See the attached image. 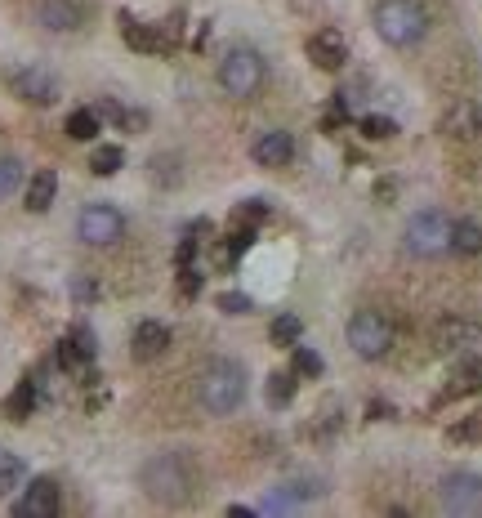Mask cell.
I'll use <instances>...</instances> for the list:
<instances>
[{
  "instance_id": "19",
  "label": "cell",
  "mask_w": 482,
  "mask_h": 518,
  "mask_svg": "<svg viewBox=\"0 0 482 518\" xmlns=\"http://www.w3.org/2000/svg\"><path fill=\"white\" fill-rule=\"evenodd\" d=\"M36 18H41V27H50V32H76V27L85 23V9L76 5V0H41Z\"/></svg>"
},
{
  "instance_id": "24",
  "label": "cell",
  "mask_w": 482,
  "mask_h": 518,
  "mask_svg": "<svg viewBox=\"0 0 482 518\" xmlns=\"http://www.w3.org/2000/svg\"><path fill=\"white\" fill-rule=\"evenodd\" d=\"M264 398H268V407H291L295 402V371H273L264 385Z\"/></svg>"
},
{
  "instance_id": "16",
  "label": "cell",
  "mask_w": 482,
  "mask_h": 518,
  "mask_svg": "<svg viewBox=\"0 0 482 518\" xmlns=\"http://www.w3.org/2000/svg\"><path fill=\"white\" fill-rule=\"evenodd\" d=\"M250 157H255V166H291V157H295V139L286 130H268V134H259L255 139V148H250Z\"/></svg>"
},
{
  "instance_id": "15",
  "label": "cell",
  "mask_w": 482,
  "mask_h": 518,
  "mask_svg": "<svg viewBox=\"0 0 482 518\" xmlns=\"http://www.w3.org/2000/svg\"><path fill=\"white\" fill-rule=\"evenodd\" d=\"M478 389H482V362L465 349L456 362H451V376H447L442 398H469V393H478Z\"/></svg>"
},
{
  "instance_id": "8",
  "label": "cell",
  "mask_w": 482,
  "mask_h": 518,
  "mask_svg": "<svg viewBox=\"0 0 482 518\" xmlns=\"http://www.w3.org/2000/svg\"><path fill=\"white\" fill-rule=\"evenodd\" d=\"M76 237H81L85 246H117L125 237V215L117 206L94 201V206H85L81 215H76Z\"/></svg>"
},
{
  "instance_id": "11",
  "label": "cell",
  "mask_w": 482,
  "mask_h": 518,
  "mask_svg": "<svg viewBox=\"0 0 482 518\" xmlns=\"http://www.w3.org/2000/svg\"><path fill=\"white\" fill-rule=\"evenodd\" d=\"M63 510V492L54 478H32V483L23 487V496H18L14 514L18 518H54Z\"/></svg>"
},
{
  "instance_id": "14",
  "label": "cell",
  "mask_w": 482,
  "mask_h": 518,
  "mask_svg": "<svg viewBox=\"0 0 482 518\" xmlns=\"http://www.w3.org/2000/svg\"><path fill=\"white\" fill-rule=\"evenodd\" d=\"M94 353H99V340H94L90 326H72V331L59 340V367L67 371H85L94 362Z\"/></svg>"
},
{
  "instance_id": "6",
  "label": "cell",
  "mask_w": 482,
  "mask_h": 518,
  "mask_svg": "<svg viewBox=\"0 0 482 518\" xmlns=\"http://www.w3.org/2000/svg\"><path fill=\"white\" fill-rule=\"evenodd\" d=\"M393 340H398V331H393V322L384 318L380 309H358L349 318V344H353L358 358H366V362L389 358Z\"/></svg>"
},
{
  "instance_id": "23",
  "label": "cell",
  "mask_w": 482,
  "mask_h": 518,
  "mask_svg": "<svg viewBox=\"0 0 482 518\" xmlns=\"http://www.w3.org/2000/svg\"><path fill=\"white\" fill-rule=\"evenodd\" d=\"M67 139H81V143H90V139H99V130H103V117L94 108H76L72 117H67Z\"/></svg>"
},
{
  "instance_id": "35",
  "label": "cell",
  "mask_w": 482,
  "mask_h": 518,
  "mask_svg": "<svg viewBox=\"0 0 482 518\" xmlns=\"http://www.w3.org/2000/svg\"><path fill=\"white\" fill-rule=\"evenodd\" d=\"M393 193H398V188H393V179H384V184H375V197H384V201H389Z\"/></svg>"
},
{
  "instance_id": "2",
  "label": "cell",
  "mask_w": 482,
  "mask_h": 518,
  "mask_svg": "<svg viewBox=\"0 0 482 518\" xmlns=\"http://www.w3.org/2000/svg\"><path fill=\"white\" fill-rule=\"evenodd\" d=\"M246 398V371L233 358H215L197 371V402L210 416H233Z\"/></svg>"
},
{
  "instance_id": "22",
  "label": "cell",
  "mask_w": 482,
  "mask_h": 518,
  "mask_svg": "<svg viewBox=\"0 0 482 518\" xmlns=\"http://www.w3.org/2000/svg\"><path fill=\"white\" fill-rule=\"evenodd\" d=\"M36 402H41V393H36V380H18V389L9 393L5 402V416L9 420H27L36 411Z\"/></svg>"
},
{
  "instance_id": "9",
  "label": "cell",
  "mask_w": 482,
  "mask_h": 518,
  "mask_svg": "<svg viewBox=\"0 0 482 518\" xmlns=\"http://www.w3.org/2000/svg\"><path fill=\"white\" fill-rule=\"evenodd\" d=\"M438 501H442V510L456 518H478L482 514V474H469V469L447 474L438 487Z\"/></svg>"
},
{
  "instance_id": "25",
  "label": "cell",
  "mask_w": 482,
  "mask_h": 518,
  "mask_svg": "<svg viewBox=\"0 0 482 518\" xmlns=\"http://www.w3.org/2000/svg\"><path fill=\"white\" fill-rule=\"evenodd\" d=\"M125 166V152L117 148V143H99V148L90 152V170L99 179H108V175H117V170Z\"/></svg>"
},
{
  "instance_id": "10",
  "label": "cell",
  "mask_w": 482,
  "mask_h": 518,
  "mask_svg": "<svg viewBox=\"0 0 482 518\" xmlns=\"http://www.w3.org/2000/svg\"><path fill=\"white\" fill-rule=\"evenodd\" d=\"M478 340H482V322H474V318L451 313V318L433 322V349L438 353H465V349H474Z\"/></svg>"
},
{
  "instance_id": "34",
  "label": "cell",
  "mask_w": 482,
  "mask_h": 518,
  "mask_svg": "<svg viewBox=\"0 0 482 518\" xmlns=\"http://www.w3.org/2000/svg\"><path fill=\"white\" fill-rule=\"evenodd\" d=\"M201 277H206V273H201L197 264H183L179 268V295H188V300H192V295H201Z\"/></svg>"
},
{
  "instance_id": "20",
  "label": "cell",
  "mask_w": 482,
  "mask_h": 518,
  "mask_svg": "<svg viewBox=\"0 0 482 518\" xmlns=\"http://www.w3.org/2000/svg\"><path fill=\"white\" fill-rule=\"evenodd\" d=\"M54 197H59V175H54V170L32 175V184H27V210H32V215H45V210L54 206Z\"/></svg>"
},
{
  "instance_id": "5",
  "label": "cell",
  "mask_w": 482,
  "mask_h": 518,
  "mask_svg": "<svg viewBox=\"0 0 482 518\" xmlns=\"http://www.w3.org/2000/svg\"><path fill=\"white\" fill-rule=\"evenodd\" d=\"M402 246L416 259H442L451 251V219L442 215V210H420V215L407 219Z\"/></svg>"
},
{
  "instance_id": "12",
  "label": "cell",
  "mask_w": 482,
  "mask_h": 518,
  "mask_svg": "<svg viewBox=\"0 0 482 518\" xmlns=\"http://www.w3.org/2000/svg\"><path fill=\"white\" fill-rule=\"evenodd\" d=\"M304 50H308V59H313V67H322V72H340V67L349 63V45H344V36L331 32V27L308 36Z\"/></svg>"
},
{
  "instance_id": "31",
  "label": "cell",
  "mask_w": 482,
  "mask_h": 518,
  "mask_svg": "<svg viewBox=\"0 0 482 518\" xmlns=\"http://www.w3.org/2000/svg\"><path fill=\"white\" fill-rule=\"evenodd\" d=\"M18 184H23V166H18L14 157H0V201L14 193Z\"/></svg>"
},
{
  "instance_id": "28",
  "label": "cell",
  "mask_w": 482,
  "mask_h": 518,
  "mask_svg": "<svg viewBox=\"0 0 482 518\" xmlns=\"http://www.w3.org/2000/svg\"><path fill=\"white\" fill-rule=\"evenodd\" d=\"M23 483V460L18 456H9V452H0V501H5L14 487Z\"/></svg>"
},
{
  "instance_id": "36",
  "label": "cell",
  "mask_w": 482,
  "mask_h": 518,
  "mask_svg": "<svg viewBox=\"0 0 482 518\" xmlns=\"http://www.w3.org/2000/svg\"><path fill=\"white\" fill-rule=\"evenodd\" d=\"M228 514H233V518H250L255 510H250V505H228Z\"/></svg>"
},
{
  "instance_id": "18",
  "label": "cell",
  "mask_w": 482,
  "mask_h": 518,
  "mask_svg": "<svg viewBox=\"0 0 482 518\" xmlns=\"http://www.w3.org/2000/svg\"><path fill=\"white\" fill-rule=\"evenodd\" d=\"M121 36H125V45H130V50H139V54L170 50L166 32H161V27H152V23H139L134 14H121Z\"/></svg>"
},
{
  "instance_id": "29",
  "label": "cell",
  "mask_w": 482,
  "mask_h": 518,
  "mask_svg": "<svg viewBox=\"0 0 482 518\" xmlns=\"http://www.w3.org/2000/svg\"><path fill=\"white\" fill-rule=\"evenodd\" d=\"M447 438L451 443H482V411H469L465 420H456Z\"/></svg>"
},
{
  "instance_id": "21",
  "label": "cell",
  "mask_w": 482,
  "mask_h": 518,
  "mask_svg": "<svg viewBox=\"0 0 482 518\" xmlns=\"http://www.w3.org/2000/svg\"><path fill=\"white\" fill-rule=\"evenodd\" d=\"M451 255H482V224L451 219Z\"/></svg>"
},
{
  "instance_id": "13",
  "label": "cell",
  "mask_w": 482,
  "mask_h": 518,
  "mask_svg": "<svg viewBox=\"0 0 482 518\" xmlns=\"http://www.w3.org/2000/svg\"><path fill=\"white\" fill-rule=\"evenodd\" d=\"M442 134L447 139H482V103L460 99L442 112Z\"/></svg>"
},
{
  "instance_id": "1",
  "label": "cell",
  "mask_w": 482,
  "mask_h": 518,
  "mask_svg": "<svg viewBox=\"0 0 482 518\" xmlns=\"http://www.w3.org/2000/svg\"><path fill=\"white\" fill-rule=\"evenodd\" d=\"M139 487L157 505H188L197 496V465L188 452H157L152 460H143Z\"/></svg>"
},
{
  "instance_id": "26",
  "label": "cell",
  "mask_w": 482,
  "mask_h": 518,
  "mask_svg": "<svg viewBox=\"0 0 482 518\" xmlns=\"http://www.w3.org/2000/svg\"><path fill=\"white\" fill-rule=\"evenodd\" d=\"M304 335V322L295 318V313H282V318H273V326H268V340L282 344V349H295Z\"/></svg>"
},
{
  "instance_id": "30",
  "label": "cell",
  "mask_w": 482,
  "mask_h": 518,
  "mask_svg": "<svg viewBox=\"0 0 482 518\" xmlns=\"http://www.w3.org/2000/svg\"><path fill=\"white\" fill-rule=\"evenodd\" d=\"M268 219V206L264 201H241V206L233 210V224H246V228H259Z\"/></svg>"
},
{
  "instance_id": "3",
  "label": "cell",
  "mask_w": 482,
  "mask_h": 518,
  "mask_svg": "<svg viewBox=\"0 0 482 518\" xmlns=\"http://www.w3.org/2000/svg\"><path fill=\"white\" fill-rule=\"evenodd\" d=\"M375 32H380V41L407 50V45L424 41L429 14H424L420 0H380V5H375Z\"/></svg>"
},
{
  "instance_id": "33",
  "label": "cell",
  "mask_w": 482,
  "mask_h": 518,
  "mask_svg": "<svg viewBox=\"0 0 482 518\" xmlns=\"http://www.w3.org/2000/svg\"><path fill=\"white\" fill-rule=\"evenodd\" d=\"M219 309H224L228 318H241V313H250L255 304H250V295H241V291H224L219 295Z\"/></svg>"
},
{
  "instance_id": "17",
  "label": "cell",
  "mask_w": 482,
  "mask_h": 518,
  "mask_svg": "<svg viewBox=\"0 0 482 518\" xmlns=\"http://www.w3.org/2000/svg\"><path fill=\"white\" fill-rule=\"evenodd\" d=\"M166 349H170V326H166V322H152V318H148V322L134 326L130 353H134L139 362H157Z\"/></svg>"
},
{
  "instance_id": "32",
  "label": "cell",
  "mask_w": 482,
  "mask_h": 518,
  "mask_svg": "<svg viewBox=\"0 0 482 518\" xmlns=\"http://www.w3.org/2000/svg\"><path fill=\"white\" fill-rule=\"evenodd\" d=\"M362 134H366V139H393V134H398V121H393V117H375V112H371V117H362Z\"/></svg>"
},
{
  "instance_id": "27",
  "label": "cell",
  "mask_w": 482,
  "mask_h": 518,
  "mask_svg": "<svg viewBox=\"0 0 482 518\" xmlns=\"http://www.w3.org/2000/svg\"><path fill=\"white\" fill-rule=\"evenodd\" d=\"M291 371L295 376H322L326 371V362H322V353H313V349H304V344H295V353H291Z\"/></svg>"
},
{
  "instance_id": "4",
  "label": "cell",
  "mask_w": 482,
  "mask_h": 518,
  "mask_svg": "<svg viewBox=\"0 0 482 518\" xmlns=\"http://www.w3.org/2000/svg\"><path fill=\"white\" fill-rule=\"evenodd\" d=\"M264 54L250 50V45H237V50H228L224 59H219V90L233 94V99H255L259 90H264Z\"/></svg>"
},
{
  "instance_id": "7",
  "label": "cell",
  "mask_w": 482,
  "mask_h": 518,
  "mask_svg": "<svg viewBox=\"0 0 482 518\" xmlns=\"http://www.w3.org/2000/svg\"><path fill=\"white\" fill-rule=\"evenodd\" d=\"M5 85H9L14 99L32 103V108H50V103H59V76L45 72V67H32V63L5 67Z\"/></svg>"
}]
</instances>
